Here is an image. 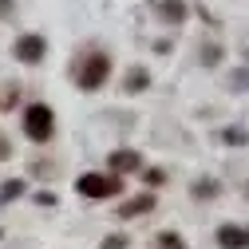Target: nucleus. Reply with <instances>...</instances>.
I'll use <instances>...</instances> for the list:
<instances>
[{
    "instance_id": "nucleus-1",
    "label": "nucleus",
    "mask_w": 249,
    "mask_h": 249,
    "mask_svg": "<svg viewBox=\"0 0 249 249\" xmlns=\"http://www.w3.org/2000/svg\"><path fill=\"white\" fill-rule=\"evenodd\" d=\"M24 135L32 139V142H48L52 135H55V115H52V107H44V103H32L24 111Z\"/></svg>"
},
{
    "instance_id": "nucleus-2",
    "label": "nucleus",
    "mask_w": 249,
    "mask_h": 249,
    "mask_svg": "<svg viewBox=\"0 0 249 249\" xmlns=\"http://www.w3.org/2000/svg\"><path fill=\"white\" fill-rule=\"evenodd\" d=\"M119 186H123L119 174H83V178L75 182V190H79L83 198H95V202H99V198H115Z\"/></svg>"
},
{
    "instance_id": "nucleus-3",
    "label": "nucleus",
    "mask_w": 249,
    "mask_h": 249,
    "mask_svg": "<svg viewBox=\"0 0 249 249\" xmlns=\"http://www.w3.org/2000/svg\"><path fill=\"white\" fill-rule=\"evenodd\" d=\"M107 75H111V59L95 52V55H87V59H83V68H79V75H75V79H79V87H83V91H95V87H103V83H107Z\"/></svg>"
},
{
    "instance_id": "nucleus-4",
    "label": "nucleus",
    "mask_w": 249,
    "mask_h": 249,
    "mask_svg": "<svg viewBox=\"0 0 249 249\" xmlns=\"http://www.w3.org/2000/svg\"><path fill=\"white\" fill-rule=\"evenodd\" d=\"M44 36H20L16 40V59H24V64H40L44 59Z\"/></svg>"
},
{
    "instance_id": "nucleus-5",
    "label": "nucleus",
    "mask_w": 249,
    "mask_h": 249,
    "mask_svg": "<svg viewBox=\"0 0 249 249\" xmlns=\"http://www.w3.org/2000/svg\"><path fill=\"white\" fill-rule=\"evenodd\" d=\"M217 245H222V249H245L249 233L241 226H222V230H217Z\"/></svg>"
},
{
    "instance_id": "nucleus-6",
    "label": "nucleus",
    "mask_w": 249,
    "mask_h": 249,
    "mask_svg": "<svg viewBox=\"0 0 249 249\" xmlns=\"http://www.w3.org/2000/svg\"><path fill=\"white\" fill-rule=\"evenodd\" d=\"M139 162H142V159H139L135 150H115V154H111V170H115V174H131V170H139Z\"/></svg>"
},
{
    "instance_id": "nucleus-7",
    "label": "nucleus",
    "mask_w": 249,
    "mask_h": 249,
    "mask_svg": "<svg viewBox=\"0 0 249 249\" xmlns=\"http://www.w3.org/2000/svg\"><path fill=\"white\" fill-rule=\"evenodd\" d=\"M146 210H154V198H150V194H142V198H131L127 206L119 210V217H135V213H146Z\"/></svg>"
},
{
    "instance_id": "nucleus-8",
    "label": "nucleus",
    "mask_w": 249,
    "mask_h": 249,
    "mask_svg": "<svg viewBox=\"0 0 249 249\" xmlns=\"http://www.w3.org/2000/svg\"><path fill=\"white\" fill-rule=\"evenodd\" d=\"M159 12H162L166 20H174V24H178V20L186 16V8H182V0H159Z\"/></svg>"
},
{
    "instance_id": "nucleus-9",
    "label": "nucleus",
    "mask_w": 249,
    "mask_h": 249,
    "mask_svg": "<svg viewBox=\"0 0 249 249\" xmlns=\"http://www.w3.org/2000/svg\"><path fill=\"white\" fill-rule=\"evenodd\" d=\"M154 249H186V241L178 233H159L154 237Z\"/></svg>"
},
{
    "instance_id": "nucleus-10",
    "label": "nucleus",
    "mask_w": 249,
    "mask_h": 249,
    "mask_svg": "<svg viewBox=\"0 0 249 249\" xmlns=\"http://www.w3.org/2000/svg\"><path fill=\"white\" fill-rule=\"evenodd\" d=\"M146 83H150V75H146V71H131V75H127V91H131V95H135V91H142Z\"/></svg>"
},
{
    "instance_id": "nucleus-11",
    "label": "nucleus",
    "mask_w": 249,
    "mask_h": 249,
    "mask_svg": "<svg viewBox=\"0 0 249 249\" xmlns=\"http://www.w3.org/2000/svg\"><path fill=\"white\" fill-rule=\"evenodd\" d=\"M20 194H24V182H20V178L4 182V190H0V198H20Z\"/></svg>"
},
{
    "instance_id": "nucleus-12",
    "label": "nucleus",
    "mask_w": 249,
    "mask_h": 249,
    "mask_svg": "<svg viewBox=\"0 0 249 249\" xmlns=\"http://www.w3.org/2000/svg\"><path fill=\"white\" fill-rule=\"evenodd\" d=\"M103 249H127V237L115 233V237H107V241H103Z\"/></svg>"
},
{
    "instance_id": "nucleus-13",
    "label": "nucleus",
    "mask_w": 249,
    "mask_h": 249,
    "mask_svg": "<svg viewBox=\"0 0 249 249\" xmlns=\"http://www.w3.org/2000/svg\"><path fill=\"white\" fill-rule=\"evenodd\" d=\"M202 194H206V198L213 194V182H198V186H194V198H202Z\"/></svg>"
},
{
    "instance_id": "nucleus-14",
    "label": "nucleus",
    "mask_w": 249,
    "mask_h": 249,
    "mask_svg": "<svg viewBox=\"0 0 249 249\" xmlns=\"http://www.w3.org/2000/svg\"><path fill=\"white\" fill-rule=\"evenodd\" d=\"M226 142H245V131H233V127H230V131H226Z\"/></svg>"
},
{
    "instance_id": "nucleus-15",
    "label": "nucleus",
    "mask_w": 249,
    "mask_h": 249,
    "mask_svg": "<svg viewBox=\"0 0 249 249\" xmlns=\"http://www.w3.org/2000/svg\"><path fill=\"white\" fill-rule=\"evenodd\" d=\"M8 154H12V146H8L4 139H0V159H8Z\"/></svg>"
},
{
    "instance_id": "nucleus-16",
    "label": "nucleus",
    "mask_w": 249,
    "mask_h": 249,
    "mask_svg": "<svg viewBox=\"0 0 249 249\" xmlns=\"http://www.w3.org/2000/svg\"><path fill=\"white\" fill-rule=\"evenodd\" d=\"M4 12H8V0H0V16H4Z\"/></svg>"
},
{
    "instance_id": "nucleus-17",
    "label": "nucleus",
    "mask_w": 249,
    "mask_h": 249,
    "mask_svg": "<svg viewBox=\"0 0 249 249\" xmlns=\"http://www.w3.org/2000/svg\"><path fill=\"white\" fill-rule=\"evenodd\" d=\"M0 241H4V233H0Z\"/></svg>"
}]
</instances>
